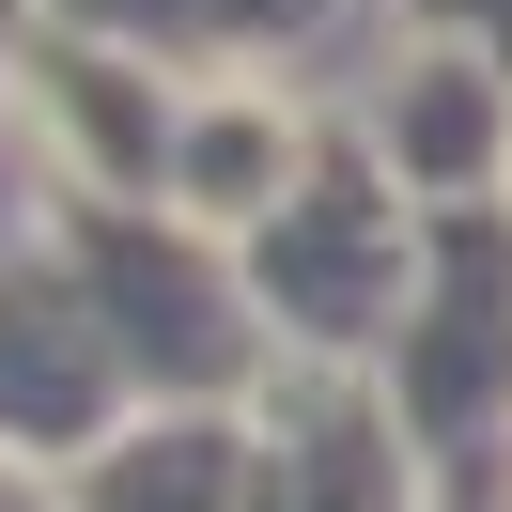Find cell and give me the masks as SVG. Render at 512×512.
Wrapping results in <instances>:
<instances>
[{
    "label": "cell",
    "instance_id": "obj_5",
    "mask_svg": "<svg viewBox=\"0 0 512 512\" xmlns=\"http://www.w3.org/2000/svg\"><path fill=\"white\" fill-rule=\"evenodd\" d=\"M357 140L388 156L404 202H497V171H512V78L466 63V47H419V32H404V47L373 63Z\"/></svg>",
    "mask_w": 512,
    "mask_h": 512
},
{
    "label": "cell",
    "instance_id": "obj_4",
    "mask_svg": "<svg viewBox=\"0 0 512 512\" xmlns=\"http://www.w3.org/2000/svg\"><path fill=\"white\" fill-rule=\"evenodd\" d=\"M326 156V125H311V94H295V78H187V125H171V218L187 233H264L295 202V171Z\"/></svg>",
    "mask_w": 512,
    "mask_h": 512
},
{
    "label": "cell",
    "instance_id": "obj_1",
    "mask_svg": "<svg viewBox=\"0 0 512 512\" xmlns=\"http://www.w3.org/2000/svg\"><path fill=\"white\" fill-rule=\"evenodd\" d=\"M233 249H249V295L295 342H373V311L419 295V202L388 187V156L357 125H326V156L295 171V202L264 233H233Z\"/></svg>",
    "mask_w": 512,
    "mask_h": 512
},
{
    "label": "cell",
    "instance_id": "obj_10",
    "mask_svg": "<svg viewBox=\"0 0 512 512\" xmlns=\"http://www.w3.org/2000/svg\"><path fill=\"white\" fill-rule=\"evenodd\" d=\"M16 47H32V0H0V109H16Z\"/></svg>",
    "mask_w": 512,
    "mask_h": 512
},
{
    "label": "cell",
    "instance_id": "obj_7",
    "mask_svg": "<svg viewBox=\"0 0 512 512\" xmlns=\"http://www.w3.org/2000/svg\"><path fill=\"white\" fill-rule=\"evenodd\" d=\"M357 0H171V63L187 78H280L295 47H326Z\"/></svg>",
    "mask_w": 512,
    "mask_h": 512
},
{
    "label": "cell",
    "instance_id": "obj_9",
    "mask_svg": "<svg viewBox=\"0 0 512 512\" xmlns=\"http://www.w3.org/2000/svg\"><path fill=\"white\" fill-rule=\"evenodd\" d=\"M47 32H109V47H156L171 63V0H32Z\"/></svg>",
    "mask_w": 512,
    "mask_h": 512
},
{
    "label": "cell",
    "instance_id": "obj_6",
    "mask_svg": "<svg viewBox=\"0 0 512 512\" xmlns=\"http://www.w3.org/2000/svg\"><path fill=\"white\" fill-rule=\"evenodd\" d=\"M125 373H140V357H125V326L94 311L78 249H47V264H0V435H32V450L94 435Z\"/></svg>",
    "mask_w": 512,
    "mask_h": 512
},
{
    "label": "cell",
    "instance_id": "obj_8",
    "mask_svg": "<svg viewBox=\"0 0 512 512\" xmlns=\"http://www.w3.org/2000/svg\"><path fill=\"white\" fill-rule=\"evenodd\" d=\"M404 32H419V47H466V63L512 78V0H404Z\"/></svg>",
    "mask_w": 512,
    "mask_h": 512
},
{
    "label": "cell",
    "instance_id": "obj_3",
    "mask_svg": "<svg viewBox=\"0 0 512 512\" xmlns=\"http://www.w3.org/2000/svg\"><path fill=\"white\" fill-rule=\"evenodd\" d=\"M78 280H94V311L125 326L140 373H218L233 357V295H218V233H187L171 202H78L63 218Z\"/></svg>",
    "mask_w": 512,
    "mask_h": 512
},
{
    "label": "cell",
    "instance_id": "obj_2",
    "mask_svg": "<svg viewBox=\"0 0 512 512\" xmlns=\"http://www.w3.org/2000/svg\"><path fill=\"white\" fill-rule=\"evenodd\" d=\"M16 125H32V156H47L63 202H156L171 187V125H187V63L32 16V47H16Z\"/></svg>",
    "mask_w": 512,
    "mask_h": 512
},
{
    "label": "cell",
    "instance_id": "obj_11",
    "mask_svg": "<svg viewBox=\"0 0 512 512\" xmlns=\"http://www.w3.org/2000/svg\"><path fill=\"white\" fill-rule=\"evenodd\" d=\"M0 512H32V497H16V481H0Z\"/></svg>",
    "mask_w": 512,
    "mask_h": 512
}]
</instances>
